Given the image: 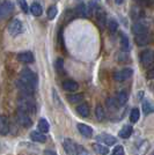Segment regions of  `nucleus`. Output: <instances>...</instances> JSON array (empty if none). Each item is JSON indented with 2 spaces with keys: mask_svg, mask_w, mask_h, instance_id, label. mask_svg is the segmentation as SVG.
Masks as SVG:
<instances>
[{
  "mask_svg": "<svg viewBox=\"0 0 154 155\" xmlns=\"http://www.w3.org/2000/svg\"><path fill=\"white\" fill-rule=\"evenodd\" d=\"M44 155H57V154H56L53 150H50V149H49V150H45Z\"/></svg>",
  "mask_w": 154,
  "mask_h": 155,
  "instance_id": "ea45409f",
  "label": "nucleus"
},
{
  "mask_svg": "<svg viewBox=\"0 0 154 155\" xmlns=\"http://www.w3.org/2000/svg\"><path fill=\"white\" fill-rule=\"evenodd\" d=\"M115 2L117 5H122L123 2H124V0H115Z\"/></svg>",
  "mask_w": 154,
  "mask_h": 155,
  "instance_id": "a19ab883",
  "label": "nucleus"
},
{
  "mask_svg": "<svg viewBox=\"0 0 154 155\" xmlns=\"http://www.w3.org/2000/svg\"><path fill=\"white\" fill-rule=\"evenodd\" d=\"M18 4L20 5V7H21V9L25 12V13H28V5H27V1L26 0H18Z\"/></svg>",
  "mask_w": 154,
  "mask_h": 155,
  "instance_id": "e433bc0d",
  "label": "nucleus"
},
{
  "mask_svg": "<svg viewBox=\"0 0 154 155\" xmlns=\"http://www.w3.org/2000/svg\"><path fill=\"white\" fill-rule=\"evenodd\" d=\"M75 147H77V155H90L89 152L85 148L84 146H81V145H75Z\"/></svg>",
  "mask_w": 154,
  "mask_h": 155,
  "instance_id": "72a5a7b5",
  "label": "nucleus"
},
{
  "mask_svg": "<svg viewBox=\"0 0 154 155\" xmlns=\"http://www.w3.org/2000/svg\"><path fill=\"white\" fill-rule=\"evenodd\" d=\"M121 46H122V50L124 52H129L130 51V41H129V37L125 35V34H121Z\"/></svg>",
  "mask_w": 154,
  "mask_h": 155,
  "instance_id": "4be33fe9",
  "label": "nucleus"
},
{
  "mask_svg": "<svg viewBox=\"0 0 154 155\" xmlns=\"http://www.w3.org/2000/svg\"><path fill=\"white\" fill-rule=\"evenodd\" d=\"M146 77H147V79H151V80H152V79H154V64L147 70Z\"/></svg>",
  "mask_w": 154,
  "mask_h": 155,
  "instance_id": "4c0bfd02",
  "label": "nucleus"
},
{
  "mask_svg": "<svg viewBox=\"0 0 154 155\" xmlns=\"http://www.w3.org/2000/svg\"><path fill=\"white\" fill-rule=\"evenodd\" d=\"M148 28H149V25H148L146 21L138 20L137 22H135V23L132 25V32L135 34L136 36H137V35L148 34Z\"/></svg>",
  "mask_w": 154,
  "mask_h": 155,
  "instance_id": "423d86ee",
  "label": "nucleus"
},
{
  "mask_svg": "<svg viewBox=\"0 0 154 155\" xmlns=\"http://www.w3.org/2000/svg\"><path fill=\"white\" fill-rule=\"evenodd\" d=\"M14 11V4L9 0L0 2V20H4Z\"/></svg>",
  "mask_w": 154,
  "mask_h": 155,
  "instance_id": "0eeeda50",
  "label": "nucleus"
},
{
  "mask_svg": "<svg viewBox=\"0 0 154 155\" xmlns=\"http://www.w3.org/2000/svg\"><path fill=\"white\" fill-rule=\"evenodd\" d=\"M140 63L145 68H149L154 64V51L153 50H145L140 54Z\"/></svg>",
  "mask_w": 154,
  "mask_h": 155,
  "instance_id": "39448f33",
  "label": "nucleus"
},
{
  "mask_svg": "<svg viewBox=\"0 0 154 155\" xmlns=\"http://www.w3.org/2000/svg\"><path fill=\"white\" fill-rule=\"evenodd\" d=\"M77 13L79 14V15H81V16H84V18L87 16L88 9H87V7H86L85 4H80V5L77 7Z\"/></svg>",
  "mask_w": 154,
  "mask_h": 155,
  "instance_id": "2f4dec72",
  "label": "nucleus"
},
{
  "mask_svg": "<svg viewBox=\"0 0 154 155\" xmlns=\"http://www.w3.org/2000/svg\"><path fill=\"white\" fill-rule=\"evenodd\" d=\"M135 42L138 46H145L152 42V36L149 34L137 35V36H135Z\"/></svg>",
  "mask_w": 154,
  "mask_h": 155,
  "instance_id": "9b49d317",
  "label": "nucleus"
},
{
  "mask_svg": "<svg viewBox=\"0 0 154 155\" xmlns=\"http://www.w3.org/2000/svg\"><path fill=\"white\" fill-rule=\"evenodd\" d=\"M94 14H95V16H96V20L97 22H99V25H101L102 28H104L105 26V23H107V15H105V12L103 11L102 8H100V7H97L94 9Z\"/></svg>",
  "mask_w": 154,
  "mask_h": 155,
  "instance_id": "ddd939ff",
  "label": "nucleus"
},
{
  "mask_svg": "<svg viewBox=\"0 0 154 155\" xmlns=\"http://www.w3.org/2000/svg\"><path fill=\"white\" fill-rule=\"evenodd\" d=\"M15 86L21 93V96H34L35 94V87H32V84H27L26 81H23L22 79H18L15 81Z\"/></svg>",
  "mask_w": 154,
  "mask_h": 155,
  "instance_id": "f03ea898",
  "label": "nucleus"
},
{
  "mask_svg": "<svg viewBox=\"0 0 154 155\" xmlns=\"http://www.w3.org/2000/svg\"><path fill=\"white\" fill-rule=\"evenodd\" d=\"M63 147L67 155H75L77 154V147L75 143L72 141L71 139H64L63 141Z\"/></svg>",
  "mask_w": 154,
  "mask_h": 155,
  "instance_id": "f8f14e48",
  "label": "nucleus"
},
{
  "mask_svg": "<svg viewBox=\"0 0 154 155\" xmlns=\"http://www.w3.org/2000/svg\"><path fill=\"white\" fill-rule=\"evenodd\" d=\"M20 79H22L23 81H26L27 84H32V87H35V88L37 87V84H38L37 75L30 68H23L21 71V73H20Z\"/></svg>",
  "mask_w": 154,
  "mask_h": 155,
  "instance_id": "7ed1b4c3",
  "label": "nucleus"
},
{
  "mask_svg": "<svg viewBox=\"0 0 154 155\" xmlns=\"http://www.w3.org/2000/svg\"><path fill=\"white\" fill-rule=\"evenodd\" d=\"M142 112L145 115H149L154 112V105L149 101H144L142 102Z\"/></svg>",
  "mask_w": 154,
  "mask_h": 155,
  "instance_id": "5701e85b",
  "label": "nucleus"
},
{
  "mask_svg": "<svg viewBox=\"0 0 154 155\" xmlns=\"http://www.w3.org/2000/svg\"><path fill=\"white\" fill-rule=\"evenodd\" d=\"M95 116L99 120H103L105 118V111L101 104H97L96 108H95Z\"/></svg>",
  "mask_w": 154,
  "mask_h": 155,
  "instance_id": "a878e982",
  "label": "nucleus"
},
{
  "mask_svg": "<svg viewBox=\"0 0 154 155\" xmlns=\"http://www.w3.org/2000/svg\"><path fill=\"white\" fill-rule=\"evenodd\" d=\"M78 131L80 132V134H82L85 138H90L93 136V129L88 126L87 124L79 123L78 124Z\"/></svg>",
  "mask_w": 154,
  "mask_h": 155,
  "instance_id": "dca6fc26",
  "label": "nucleus"
},
{
  "mask_svg": "<svg viewBox=\"0 0 154 155\" xmlns=\"http://www.w3.org/2000/svg\"><path fill=\"white\" fill-rule=\"evenodd\" d=\"M30 12L32 13V15H35V16H41L42 13H43V9H42V7L37 2H34L30 7Z\"/></svg>",
  "mask_w": 154,
  "mask_h": 155,
  "instance_id": "cd10ccee",
  "label": "nucleus"
},
{
  "mask_svg": "<svg viewBox=\"0 0 154 155\" xmlns=\"http://www.w3.org/2000/svg\"><path fill=\"white\" fill-rule=\"evenodd\" d=\"M111 155H124V148L122 146H116L115 148L112 149Z\"/></svg>",
  "mask_w": 154,
  "mask_h": 155,
  "instance_id": "f704fd0d",
  "label": "nucleus"
},
{
  "mask_svg": "<svg viewBox=\"0 0 154 155\" xmlns=\"http://www.w3.org/2000/svg\"><path fill=\"white\" fill-rule=\"evenodd\" d=\"M152 155H154V153H153V154H152Z\"/></svg>",
  "mask_w": 154,
  "mask_h": 155,
  "instance_id": "79ce46f5",
  "label": "nucleus"
},
{
  "mask_svg": "<svg viewBox=\"0 0 154 155\" xmlns=\"http://www.w3.org/2000/svg\"><path fill=\"white\" fill-rule=\"evenodd\" d=\"M77 112L81 117H88L89 116V107L86 103H81L77 107Z\"/></svg>",
  "mask_w": 154,
  "mask_h": 155,
  "instance_id": "412c9836",
  "label": "nucleus"
},
{
  "mask_svg": "<svg viewBox=\"0 0 154 155\" xmlns=\"http://www.w3.org/2000/svg\"><path fill=\"white\" fill-rule=\"evenodd\" d=\"M97 141H100L103 145H108V146H112L117 142V139L115 137L110 136V134H107V133H101L96 137Z\"/></svg>",
  "mask_w": 154,
  "mask_h": 155,
  "instance_id": "9d476101",
  "label": "nucleus"
},
{
  "mask_svg": "<svg viewBox=\"0 0 154 155\" xmlns=\"http://www.w3.org/2000/svg\"><path fill=\"white\" fill-rule=\"evenodd\" d=\"M18 60L25 63V64H32L34 61V54H32L30 51H26V52H21L16 56Z\"/></svg>",
  "mask_w": 154,
  "mask_h": 155,
  "instance_id": "2eb2a0df",
  "label": "nucleus"
},
{
  "mask_svg": "<svg viewBox=\"0 0 154 155\" xmlns=\"http://www.w3.org/2000/svg\"><path fill=\"white\" fill-rule=\"evenodd\" d=\"M140 118V111L138 108H133L131 110V114H130V120L131 123H137Z\"/></svg>",
  "mask_w": 154,
  "mask_h": 155,
  "instance_id": "c85d7f7f",
  "label": "nucleus"
},
{
  "mask_svg": "<svg viewBox=\"0 0 154 155\" xmlns=\"http://www.w3.org/2000/svg\"><path fill=\"white\" fill-rule=\"evenodd\" d=\"M67 98H69V101H70L71 103H78V102L82 101L84 95L82 94H74V95H69Z\"/></svg>",
  "mask_w": 154,
  "mask_h": 155,
  "instance_id": "473e14b6",
  "label": "nucleus"
},
{
  "mask_svg": "<svg viewBox=\"0 0 154 155\" xmlns=\"http://www.w3.org/2000/svg\"><path fill=\"white\" fill-rule=\"evenodd\" d=\"M63 88L66 91H77L79 89V84L74 80H65L63 82Z\"/></svg>",
  "mask_w": 154,
  "mask_h": 155,
  "instance_id": "f3484780",
  "label": "nucleus"
},
{
  "mask_svg": "<svg viewBox=\"0 0 154 155\" xmlns=\"http://www.w3.org/2000/svg\"><path fill=\"white\" fill-rule=\"evenodd\" d=\"M57 13H58V9L56 6H51L49 9H48V12H46V15H48V19L49 20H53L56 16H57Z\"/></svg>",
  "mask_w": 154,
  "mask_h": 155,
  "instance_id": "7c9ffc66",
  "label": "nucleus"
},
{
  "mask_svg": "<svg viewBox=\"0 0 154 155\" xmlns=\"http://www.w3.org/2000/svg\"><path fill=\"white\" fill-rule=\"evenodd\" d=\"M94 149L96 152L97 154H101V155H108L109 154V150L108 148L104 146V145H101V143H94Z\"/></svg>",
  "mask_w": 154,
  "mask_h": 155,
  "instance_id": "bb28decb",
  "label": "nucleus"
},
{
  "mask_svg": "<svg viewBox=\"0 0 154 155\" xmlns=\"http://www.w3.org/2000/svg\"><path fill=\"white\" fill-rule=\"evenodd\" d=\"M16 120H18V123L21 125V126H23V127H30L32 125V120L30 116L26 114V112H22V111H20L18 110V112H16Z\"/></svg>",
  "mask_w": 154,
  "mask_h": 155,
  "instance_id": "1a4fd4ad",
  "label": "nucleus"
},
{
  "mask_svg": "<svg viewBox=\"0 0 154 155\" xmlns=\"http://www.w3.org/2000/svg\"><path fill=\"white\" fill-rule=\"evenodd\" d=\"M116 102H117V104L119 105V107H122V105H124V104L128 102L129 100V95L126 91H118L117 94H116V97H115Z\"/></svg>",
  "mask_w": 154,
  "mask_h": 155,
  "instance_id": "a211bd4d",
  "label": "nucleus"
},
{
  "mask_svg": "<svg viewBox=\"0 0 154 155\" xmlns=\"http://www.w3.org/2000/svg\"><path fill=\"white\" fill-rule=\"evenodd\" d=\"M136 1L140 5H152L154 0H136Z\"/></svg>",
  "mask_w": 154,
  "mask_h": 155,
  "instance_id": "58836bf2",
  "label": "nucleus"
},
{
  "mask_svg": "<svg viewBox=\"0 0 154 155\" xmlns=\"http://www.w3.org/2000/svg\"><path fill=\"white\" fill-rule=\"evenodd\" d=\"M7 30H8V34L11 36L15 37V36H18L20 34H22V31H23V25H22V22L19 19H14L9 22Z\"/></svg>",
  "mask_w": 154,
  "mask_h": 155,
  "instance_id": "20e7f679",
  "label": "nucleus"
},
{
  "mask_svg": "<svg viewBox=\"0 0 154 155\" xmlns=\"http://www.w3.org/2000/svg\"><path fill=\"white\" fill-rule=\"evenodd\" d=\"M105 104H107V107H108V109L110 111H115V110H117L119 108V105L116 102L115 97H108L107 101H105Z\"/></svg>",
  "mask_w": 154,
  "mask_h": 155,
  "instance_id": "b1692460",
  "label": "nucleus"
},
{
  "mask_svg": "<svg viewBox=\"0 0 154 155\" xmlns=\"http://www.w3.org/2000/svg\"><path fill=\"white\" fill-rule=\"evenodd\" d=\"M9 133V122L6 116L0 115V136H7Z\"/></svg>",
  "mask_w": 154,
  "mask_h": 155,
  "instance_id": "4468645a",
  "label": "nucleus"
},
{
  "mask_svg": "<svg viewBox=\"0 0 154 155\" xmlns=\"http://www.w3.org/2000/svg\"><path fill=\"white\" fill-rule=\"evenodd\" d=\"M30 138L32 140L36 142H45L46 141V137H45L44 133L39 132V131H32L30 133Z\"/></svg>",
  "mask_w": 154,
  "mask_h": 155,
  "instance_id": "aec40b11",
  "label": "nucleus"
},
{
  "mask_svg": "<svg viewBox=\"0 0 154 155\" xmlns=\"http://www.w3.org/2000/svg\"><path fill=\"white\" fill-rule=\"evenodd\" d=\"M18 110L28 115H34L36 114L37 105L32 96H20L18 98Z\"/></svg>",
  "mask_w": 154,
  "mask_h": 155,
  "instance_id": "f257e3e1",
  "label": "nucleus"
},
{
  "mask_svg": "<svg viewBox=\"0 0 154 155\" xmlns=\"http://www.w3.org/2000/svg\"><path fill=\"white\" fill-rule=\"evenodd\" d=\"M108 29H109V31L111 34H114V32L117 31V29H118V23H117V21L114 19H111L108 21Z\"/></svg>",
  "mask_w": 154,
  "mask_h": 155,
  "instance_id": "c756f323",
  "label": "nucleus"
},
{
  "mask_svg": "<svg viewBox=\"0 0 154 155\" xmlns=\"http://www.w3.org/2000/svg\"><path fill=\"white\" fill-rule=\"evenodd\" d=\"M56 70H57L58 73H62L64 70V61L62 59H58L56 61Z\"/></svg>",
  "mask_w": 154,
  "mask_h": 155,
  "instance_id": "c9c22d12",
  "label": "nucleus"
},
{
  "mask_svg": "<svg viewBox=\"0 0 154 155\" xmlns=\"http://www.w3.org/2000/svg\"><path fill=\"white\" fill-rule=\"evenodd\" d=\"M38 130H39V132H42V133H44V134L46 133V132H49V130H50L49 122H48L46 119H39Z\"/></svg>",
  "mask_w": 154,
  "mask_h": 155,
  "instance_id": "393cba45",
  "label": "nucleus"
},
{
  "mask_svg": "<svg viewBox=\"0 0 154 155\" xmlns=\"http://www.w3.org/2000/svg\"><path fill=\"white\" fill-rule=\"evenodd\" d=\"M133 74V70L132 68H123L119 71H116L114 73V80L117 82H123V81H126L128 79L132 77Z\"/></svg>",
  "mask_w": 154,
  "mask_h": 155,
  "instance_id": "6e6552de",
  "label": "nucleus"
},
{
  "mask_svg": "<svg viewBox=\"0 0 154 155\" xmlns=\"http://www.w3.org/2000/svg\"><path fill=\"white\" fill-rule=\"evenodd\" d=\"M132 132H133V127H132L131 125H124L122 127V130L119 131L118 136L121 137L122 139H128V138L131 137Z\"/></svg>",
  "mask_w": 154,
  "mask_h": 155,
  "instance_id": "6ab92c4d",
  "label": "nucleus"
}]
</instances>
